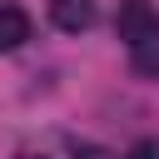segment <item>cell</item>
Here are the masks:
<instances>
[{"instance_id":"obj_1","label":"cell","mask_w":159,"mask_h":159,"mask_svg":"<svg viewBox=\"0 0 159 159\" xmlns=\"http://www.w3.org/2000/svg\"><path fill=\"white\" fill-rule=\"evenodd\" d=\"M114 30H119V40L134 50V45H144V40H154V35H159V15H154V5H149V0H119Z\"/></svg>"},{"instance_id":"obj_4","label":"cell","mask_w":159,"mask_h":159,"mask_svg":"<svg viewBox=\"0 0 159 159\" xmlns=\"http://www.w3.org/2000/svg\"><path fill=\"white\" fill-rule=\"evenodd\" d=\"M134 70L139 75H159V35L144 40V45H134Z\"/></svg>"},{"instance_id":"obj_3","label":"cell","mask_w":159,"mask_h":159,"mask_svg":"<svg viewBox=\"0 0 159 159\" xmlns=\"http://www.w3.org/2000/svg\"><path fill=\"white\" fill-rule=\"evenodd\" d=\"M30 40V15L20 5H0V50H20Z\"/></svg>"},{"instance_id":"obj_5","label":"cell","mask_w":159,"mask_h":159,"mask_svg":"<svg viewBox=\"0 0 159 159\" xmlns=\"http://www.w3.org/2000/svg\"><path fill=\"white\" fill-rule=\"evenodd\" d=\"M124 159H159V144H154V139H139V144H134Z\"/></svg>"},{"instance_id":"obj_6","label":"cell","mask_w":159,"mask_h":159,"mask_svg":"<svg viewBox=\"0 0 159 159\" xmlns=\"http://www.w3.org/2000/svg\"><path fill=\"white\" fill-rule=\"evenodd\" d=\"M75 159H119V154H109L104 144H80V149H75Z\"/></svg>"},{"instance_id":"obj_2","label":"cell","mask_w":159,"mask_h":159,"mask_svg":"<svg viewBox=\"0 0 159 159\" xmlns=\"http://www.w3.org/2000/svg\"><path fill=\"white\" fill-rule=\"evenodd\" d=\"M94 0H50V20L65 30V35H80V30H89L94 25Z\"/></svg>"},{"instance_id":"obj_7","label":"cell","mask_w":159,"mask_h":159,"mask_svg":"<svg viewBox=\"0 0 159 159\" xmlns=\"http://www.w3.org/2000/svg\"><path fill=\"white\" fill-rule=\"evenodd\" d=\"M20 159H40V154H20Z\"/></svg>"}]
</instances>
